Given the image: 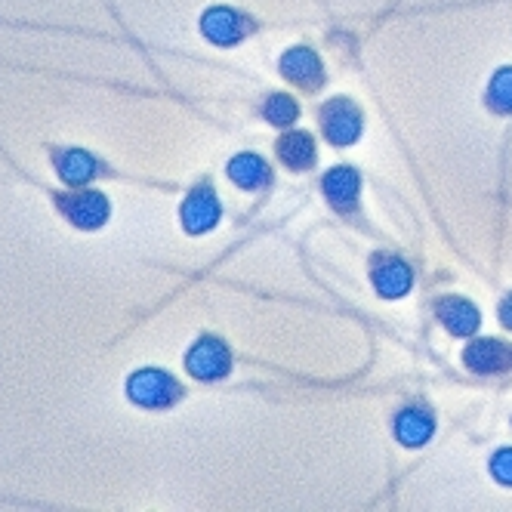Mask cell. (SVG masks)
Instances as JSON below:
<instances>
[{
    "label": "cell",
    "instance_id": "cell-7",
    "mask_svg": "<svg viewBox=\"0 0 512 512\" xmlns=\"http://www.w3.org/2000/svg\"><path fill=\"white\" fill-rule=\"evenodd\" d=\"M371 278H374L377 294L386 297V300L405 297L411 290V284H414V272L401 260H395V256H380V260H374Z\"/></svg>",
    "mask_w": 512,
    "mask_h": 512
},
{
    "label": "cell",
    "instance_id": "cell-16",
    "mask_svg": "<svg viewBox=\"0 0 512 512\" xmlns=\"http://www.w3.org/2000/svg\"><path fill=\"white\" fill-rule=\"evenodd\" d=\"M263 115H266V121H269V124H275V127H287V124H294V121L300 118V108H297V102L290 99V96L275 93V96L266 102Z\"/></svg>",
    "mask_w": 512,
    "mask_h": 512
},
{
    "label": "cell",
    "instance_id": "cell-18",
    "mask_svg": "<svg viewBox=\"0 0 512 512\" xmlns=\"http://www.w3.org/2000/svg\"><path fill=\"white\" fill-rule=\"evenodd\" d=\"M500 321L512 331V294H509V297L503 300V306H500Z\"/></svg>",
    "mask_w": 512,
    "mask_h": 512
},
{
    "label": "cell",
    "instance_id": "cell-8",
    "mask_svg": "<svg viewBox=\"0 0 512 512\" xmlns=\"http://www.w3.org/2000/svg\"><path fill=\"white\" fill-rule=\"evenodd\" d=\"M463 361L475 374H500V371L512 368V346H506L500 340H475L463 352Z\"/></svg>",
    "mask_w": 512,
    "mask_h": 512
},
{
    "label": "cell",
    "instance_id": "cell-17",
    "mask_svg": "<svg viewBox=\"0 0 512 512\" xmlns=\"http://www.w3.org/2000/svg\"><path fill=\"white\" fill-rule=\"evenodd\" d=\"M491 475L500 485H512V448L509 451H497L491 460Z\"/></svg>",
    "mask_w": 512,
    "mask_h": 512
},
{
    "label": "cell",
    "instance_id": "cell-1",
    "mask_svg": "<svg viewBox=\"0 0 512 512\" xmlns=\"http://www.w3.org/2000/svg\"><path fill=\"white\" fill-rule=\"evenodd\" d=\"M127 398L133 401L136 408H145V411H164V408H173L176 401L182 398V386L176 383L173 374L161 371V368H142V371H133L127 377V386H124Z\"/></svg>",
    "mask_w": 512,
    "mask_h": 512
},
{
    "label": "cell",
    "instance_id": "cell-14",
    "mask_svg": "<svg viewBox=\"0 0 512 512\" xmlns=\"http://www.w3.org/2000/svg\"><path fill=\"white\" fill-rule=\"evenodd\" d=\"M278 155L290 170H309L315 164V139L309 133H287L278 142Z\"/></svg>",
    "mask_w": 512,
    "mask_h": 512
},
{
    "label": "cell",
    "instance_id": "cell-6",
    "mask_svg": "<svg viewBox=\"0 0 512 512\" xmlns=\"http://www.w3.org/2000/svg\"><path fill=\"white\" fill-rule=\"evenodd\" d=\"M201 31H204V38L216 47H232L238 44L244 34L250 31V22L229 10V7H213L201 16Z\"/></svg>",
    "mask_w": 512,
    "mask_h": 512
},
{
    "label": "cell",
    "instance_id": "cell-12",
    "mask_svg": "<svg viewBox=\"0 0 512 512\" xmlns=\"http://www.w3.org/2000/svg\"><path fill=\"white\" fill-rule=\"evenodd\" d=\"M438 318H442V324L454 337H469V334L479 331V309L466 300H460V297L442 300V306H438Z\"/></svg>",
    "mask_w": 512,
    "mask_h": 512
},
{
    "label": "cell",
    "instance_id": "cell-5",
    "mask_svg": "<svg viewBox=\"0 0 512 512\" xmlns=\"http://www.w3.org/2000/svg\"><path fill=\"white\" fill-rule=\"evenodd\" d=\"M321 130L334 145H352L361 136V112L349 99H331L321 108Z\"/></svg>",
    "mask_w": 512,
    "mask_h": 512
},
{
    "label": "cell",
    "instance_id": "cell-9",
    "mask_svg": "<svg viewBox=\"0 0 512 512\" xmlns=\"http://www.w3.org/2000/svg\"><path fill=\"white\" fill-rule=\"evenodd\" d=\"M281 75L287 81L306 87V90H318L324 84L321 59L312 50H306V47H294V50L284 53V59H281Z\"/></svg>",
    "mask_w": 512,
    "mask_h": 512
},
{
    "label": "cell",
    "instance_id": "cell-11",
    "mask_svg": "<svg viewBox=\"0 0 512 512\" xmlns=\"http://www.w3.org/2000/svg\"><path fill=\"white\" fill-rule=\"evenodd\" d=\"M358 189L361 179L352 167H334L331 173L324 176V195L337 210H349L358 201Z\"/></svg>",
    "mask_w": 512,
    "mask_h": 512
},
{
    "label": "cell",
    "instance_id": "cell-13",
    "mask_svg": "<svg viewBox=\"0 0 512 512\" xmlns=\"http://www.w3.org/2000/svg\"><path fill=\"white\" fill-rule=\"evenodd\" d=\"M229 179L235 182V186L241 189H263L269 186V179H272V170L263 158H256V155H238L229 161Z\"/></svg>",
    "mask_w": 512,
    "mask_h": 512
},
{
    "label": "cell",
    "instance_id": "cell-10",
    "mask_svg": "<svg viewBox=\"0 0 512 512\" xmlns=\"http://www.w3.org/2000/svg\"><path fill=\"white\" fill-rule=\"evenodd\" d=\"M432 432H435V420L423 408H405L395 417V435H398V442L405 445V448L426 445L429 438H432Z\"/></svg>",
    "mask_w": 512,
    "mask_h": 512
},
{
    "label": "cell",
    "instance_id": "cell-3",
    "mask_svg": "<svg viewBox=\"0 0 512 512\" xmlns=\"http://www.w3.org/2000/svg\"><path fill=\"white\" fill-rule=\"evenodd\" d=\"M186 371L195 380H223L232 371V352L219 337H201L189 352H186Z\"/></svg>",
    "mask_w": 512,
    "mask_h": 512
},
{
    "label": "cell",
    "instance_id": "cell-15",
    "mask_svg": "<svg viewBox=\"0 0 512 512\" xmlns=\"http://www.w3.org/2000/svg\"><path fill=\"white\" fill-rule=\"evenodd\" d=\"M488 105L497 115H509L512 112V68H500L491 78L488 87Z\"/></svg>",
    "mask_w": 512,
    "mask_h": 512
},
{
    "label": "cell",
    "instance_id": "cell-4",
    "mask_svg": "<svg viewBox=\"0 0 512 512\" xmlns=\"http://www.w3.org/2000/svg\"><path fill=\"white\" fill-rule=\"evenodd\" d=\"M219 201H216V192L210 186H198L186 195L179 207V219H182V229L189 235H204L210 232L216 223H219Z\"/></svg>",
    "mask_w": 512,
    "mask_h": 512
},
{
    "label": "cell",
    "instance_id": "cell-2",
    "mask_svg": "<svg viewBox=\"0 0 512 512\" xmlns=\"http://www.w3.org/2000/svg\"><path fill=\"white\" fill-rule=\"evenodd\" d=\"M47 152L59 182L68 189H84L102 173L99 158L87 149H78V145H47Z\"/></svg>",
    "mask_w": 512,
    "mask_h": 512
}]
</instances>
